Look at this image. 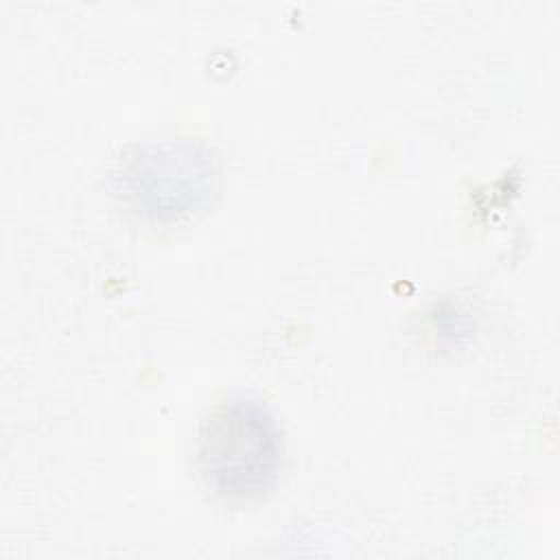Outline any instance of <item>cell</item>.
Instances as JSON below:
<instances>
[{"label": "cell", "instance_id": "cell-1", "mask_svg": "<svg viewBox=\"0 0 560 560\" xmlns=\"http://www.w3.org/2000/svg\"><path fill=\"white\" fill-rule=\"evenodd\" d=\"M284 438L271 407L252 392H232L201 418L195 466L203 488L228 505L265 499L278 483Z\"/></svg>", "mask_w": 560, "mask_h": 560}, {"label": "cell", "instance_id": "cell-2", "mask_svg": "<svg viewBox=\"0 0 560 560\" xmlns=\"http://www.w3.org/2000/svg\"><path fill=\"white\" fill-rule=\"evenodd\" d=\"M114 188L138 219L177 223L217 195L219 160L203 140H151L125 153L114 171Z\"/></svg>", "mask_w": 560, "mask_h": 560}]
</instances>
